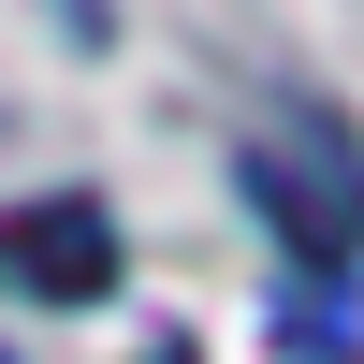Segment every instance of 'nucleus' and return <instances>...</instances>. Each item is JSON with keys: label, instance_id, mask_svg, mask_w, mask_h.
I'll use <instances>...</instances> for the list:
<instances>
[{"label": "nucleus", "instance_id": "f257e3e1", "mask_svg": "<svg viewBox=\"0 0 364 364\" xmlns=\"http://www.w3.org/2000/svg\"><path fill=\"white\" fill-rule=\"evenodd\" d=\"M248 204L291 233L306 277H350V262H364V132L321 117V102H291V132L248 146Z\"/></svg>", "mask_w": 364, "mask_h": 364}, {"label": "nucleus", "instance_id": "f03ea898", "mask_svg": "<svg viewBox=\"0 0 364 364\" xmlns=\"http://www.w3.org/2000/svg\"><path fill=\"white\" fill-rule=\"evenodd\" d=\"M0 291H29V306H102L117 291V219L102 204H15L0 219Z\"/></svg>", "mask_w": 364, "mask_h": 364}]
</instances>
